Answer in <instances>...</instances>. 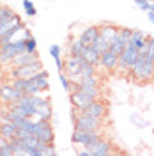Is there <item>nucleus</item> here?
Returning a JSON list of instances; mask_svg holds the SVG:
<instances>
[{
  "label": "nucleus",
  "mask_w": 154,
  "mask_h": 156,
  "mask_svg": "<svg viewBox=\"0 0 154 156\" xmlns=\"http://www.w3.org/2000/svg\"><path fill=\"white\" fill-rule=\"evenodd\" d=\"M27 39H16L5 44H0V66H7L12 62V58L16 55L27 51Z\"/></svg>",
  "instance_id": "obj_1"
},
{
  "label": "nucleus",
  "mask_w": 154,
  "mask_h": 156,
  "mask_svg": "<svg viewBox=\"0 0 154 156\" xmlns=\"http://www.w3.org/2000/svg\"><path fill=\"white\" fill-rule=\"evenodd\" d=\"M99 138H101V129H97V131H87V129H82V128H75L73 135H71V142L75 146H82V147L90 149Z\"/></svg>",
  "instance_id": "obj_2"
},
{
  "label": "nucleus",
  "mask_w": 154,
  "mask_h": 156,
  "mask_svg": "<svg viewBox=\"0 0 154 156\" xmlns=\"http://www.w3.org/2000/svg\"><path fill=\"white\" fill-rule=\"evenodd\" d=\"M32 133L37 136V138H41L44 144H53V140H55V131H53V126H51V121L34 119Z\"/></svg>",
  "instance_id": "obj_3"
},
{
  "label": "nucleus",
  "mask_w": 154,
  "mask_h": 156,
  "mask_svg": "<svg viewBox=\"0 0 154 156\" xmlns=\"http://www.w3.org/2000/svg\"><path fill=\"white\" fill-rule=\"evenodd\" d=\"M140 57V50L133 46L131 43H128L126 44V48L119 53V71L121 73H126V71H129V69L133 68V64L136 62V58Z\"/></svg>",
  "instance_id": "obj_4"
},
{
  "label": "nucleus",
  "mask_w": 154,
  "mask_h": 156,
  "mask_svg": "<svg viewBox=\"0 0 154 156\" xmlns=\"http://www.w3.org/2000/svg\"><path fill=\"white\" fill-rule=\"evenodd\" d=\"M41 71H43L41 60L34 62V64H27V66H11L9 78L11 80H16V78H32V76H36L37 73H41Z\"/></svg>",
  "instance_id": "obj_5"
},
{
  "label": "nucleus",
  "mask_w": 154,
  "mask_h": 156,
  "mask_svg": "<svg viewBox=\"0 0 154 156\" xmlns=\"http://www.w3.org/2000/svg\"><path fill=\"white\" fill-rule=\"evenodd\" d=\"M73 122H75V128H82V129H87V131H97V129H101V126H103V119L89 115V114H83V112H80L78 117Z\"/></svg>",
  "instance_id": "obj_6"
},
{
  "label": "nucleus",
  "mask_w": 154,
  "mask_h": 156,
  "mask_svg": "<svg viewBox=\"0 0 154 156\" xmlns=\"http://www.w3.org/2000/svg\"><path fill=\"white\" fill-rule=\"evenodd\" d=\"M94 99H97V98L90 96V94H87V92H83L82 89H75L71 94H69V101H71V107L76 108V110H85Z\"/></svg>",
  "instance_id": "obj_7"
},
{
  "label": "nucleus",
  "mask_w": 154,
  "mask_h": 156,
  "mask_svg": "<svg viewBox=\"0 0 154 156\" xmlns=\"http://www.w3.org/2000/svg\"><path fill=\"white\" fill-rule=\"evenodd\" d=\"M129 39H131V29H119L115 37L110 43V50L115 51V53H121L126 48V44L129 43Z\"/></svg>",
  "instance_id": "obj_8"
},
{
  "label": "nucleus",
  "mask_w": 154,
  "mask_h": 156,
  "mask_svg": "<svg viewBox=\"0 0 154 156\" xmlns=\"http://www.w3.org/2000/svg\"><path fill=\"white\" fill-rule=\"evenodd\" d=\"M99 68H103L106 73H114V71H117V68H119V53L112 51V50H106L105 53H101Z\"/></svg>",
  "instance_id": "obj_9"
},
{
  "label": "nucleus",
  "mask_w": 154,
  "mask_h": 156,
  "mask_svg": "<svg viewBox=\"0 0 154 156\" xmlns=\"http://www.w3.org/2000/svg\"><path fill=\"white\" fill-rule=\"evenodd\" d=\"M23 96V92L19 90V89H16L12 83H9V85H2L0 87V99L4 101V103H12V101H18L19 98Z\"/></svg>",
  "instance_id": "obj_10"
},
{
  "label": "nucleus",
  "mask_w": 154,
  "mask_h": 156,
  "mask_svg": "<svg viewBox=\"0 0 154 156\" xmlns=\"http://www.w3.org/2000/svg\"><path fill=\"white\" fill-rule=\"evenodd\" d=\"M39 60L41 58H39L37 51H23V53H19L12 58L11 66H27V64H34V62H39Z\"/></svg>",
  "instance_id": "obj_11"
},
{
  "label": "nucleus",
  "mask_w": 154,
  "mask_h": 156,
  "mask_svg": "<svg viewBox=\"0 0 154 156\" xmlns=\"http://www.w3.org/2000/svg\"><path fill=\"white\" fill-rule=\"evenodd\" d=\"M23 21L19 18L18 14H14V16H11L7 20H0V39L4 37V36H7L11 30H14L16 27H19Z\"/></svg>",
  "instance_id": "obj_12"
},
{
  "label": "nucleus",
  "mask_w": 154,
  "mask_h": 156,
  "mask_svg": "<svg viewBox=\"0 0 154 156\" xmlns=\"http://www.w3.org/2000/svg\"><path fill=\"white\" fill-rule=\"evenodd\" d=\"M83 114H89V115H94V117H99V119H105L106 117V112H108V108L103 101H99V99H94L85 110H82Z\"/></svg>",
  "instance_id": "obj_13"
},
{
  "label": "nucleus",
  "mask_w": 154,
  "mask_h": 156,
  "mask_svg": "<svg viewBox=\"0 0 154 156\" xmlns=\"http://www.w3.org/2000/svg\"><path fill=\"white\" fill-rule=\"evenodd\" d=\"M97 36H99V25H90V27H85V29L82 30L78 37L83 41V44L90 46V44L97 39Z\"/></svg>",
  "instance_id": "obj_14"
},
{
  "label": "nucleus",
  "mask_w": 154,
  "mask_h": 156,
  "mask_svg": "<svg viewBox=\"0 0 154 156\" xmlns=\"http://www.w3.org/2000/svg\"><path fill=\"white\" fill-rule=\"evenodd\" d=\"M89 151H90V154H92V156H106V154H110V153H112V144H110L106 138L101 136V138H99V140H97L96 144L89 149Z\"/></svg>",
  "instance_id": "obj_15"
},
{
  "label": "nucleus",
  "mask_w": 154,
  "mask_h": 156,
  "mask_svg": "<svg viewBox=\"0 0 154 156\" xmlns=\"http://www.w3.org/2000/svg\"><path fill=\"white\" fill-rule=\"evenodd\" d=\"M16 131H18V128H16L14 122L4 121L0 124V138H4V140H12L16 136Z\"/></svg>",
  "instance_id": "obj_16"
},
{
  "label": "nucleus",
  "mask_w": 154,
  "mask_h": 156,
  "mask_svg": "<svg viewBox=\"0 0 154 156\" xmlns=\"http://www.w3.org/2000/svg\"><path fill=\"white\" fill-rule=\"evenodd\" d=\"M53 115H55V114H53V110H51V105H50V101L36 108V119H44V121H51V119H53Z\"/></svg>",
  "instance_id": "obj_17"
},
{
  "label": "nucleus",
  "mask_w": 154,
  "mask_h": 156,
  "mask_svg": "<svg viewBox=\"0 0 154 156\" xmlns=\"http://www.w3.org/2000/svg\"><path fill=\"white\" fill-rule=\"evenodd\" d=\"M117 27H114V25H110V23H103V25H99V36L103 39H106L108 43H112V39L115 37L117 34Z\"/></svg>",
  "instance_id": "obj_18"
},
{
  "label": "nucleus",
  "mask_w": 154,
  "mask_h": 156,
  "mask_svg": "<svg viewBox=\"0 0 154 156\" xmlns=\"http://www.w3.org/2000/svg\"><path fill=\"white\" fill-rule=\"evenodd\" d=\"M87 44H83V41L80 37H75L69 43V55H83Z\"/></svg>",
  "instance_id": "obj_19"
},
{
  "label": "nucleus",
  "mask_w": 154,
  "mask_h": 156,
  "mask_svg": "<svg viewBox=\"0 0 154 156\" xmlns=\"http://www.w3.org/2000/svg\"><path fill=\"white\" fill-rule=\"evenodd\" d=\"M145 41H147V36H145L142 30H131V39H129V43H131L133 46H136V48L140 50L145 44Z\"/></svg>",
  "instance_id": "obj_20"
},
{
  "label": "nucleus",
  "mask_w": 154,
  "mask_h": 156,
  "mask_svg": "<svg viewBox=\"0 0 154 156\" xmlns=\"http://www.w3.org/2000/svg\"><path fill=\"white\" fill-rule=\"evenodd\" d=\"M83 58H85L87 62L94 64V66H99V58H101V53H99V51H96V50L92 48V46H87L85 51H83Z\"/></svg>",
  "instance_id": "obj_21"
},
{
  "label": "nucleus",
  "mask_w": 154,
  "mask_h": 156,
  "mask_svg": "<svg viewBox=\"0 0 154 156\" xmlns=\"http://www.w3.org/2000/svg\"><path fill=\"white\" fill-rule=\"evenodd\" d=\"M90 46L96 50V51H99V53H105L106 50H110V43H108L106 39H103L101 36H97V39L90 44Z\"/></svg>",
  "instance_id": "obj_22"
},
{
  "label": "nucleus",
  "mask_w": 154,
  "mask_h": 156,
  "mask_svg": "<svg viewBox=\"0 0 154 156\" xmlns=\"http://www.w3.org/2000/svg\"><path fill=\"white\" fill-rule=\"evenodd\" d=\"M58 78H60V83H62L64 90H66V92H71V89H73V82L68 78V75H66V73H60Z\"/></svg>",
  "instance_id": "obj_23"
},
{
  "label": "nucleus",
  "mask_w": 154,
  "mask_h": 156,
  "mask_svg": "<svg viewBox=\"0 0 154 156\" xmlns=\"http://www.w3.org/2000/svg\"><path fill=\"white\" fill-rule=\"evenodd\" d=\"M133 2H135V5H136V7H140L142 11H145V12L149 11V5H151V0H133Z\"/></svg>",
  "instance_id": "obj_24"
},
{
  "label": "nucleus",
  "mask_w": 154,
  "mask_h": 156,
  "mask_svg": "<svg viewBox=\"0 0 154 156\" xmlns=\"http://www.w3.org/2000/svg\"><path fill=\"white\" fill-rule=\"evenodd\" d=\"M36 50H37V41L30 36L27 39V51H36Z\"/></svg>",
  "instance_id": "obj_25"
},
{
  "label": "nucleus",
  "mask_w": 154,
  "mask_h": 156,
  "mask_svg": "<svg viewBox=\"0 0 154 156\" xmlns=\"http://www.w3.org/2000/svg\"><path fill=\"white\" fill-rule=\"evenodd\" d=\"M55 154H57L55 144H46V147H44V156H55Z\"/></svg>",
  "instance_id": "obj_26"
},
{
  "label": "nucleus",
  "mask_w": 154,
  "mask_h": 156,
  "mask_svg": "<svg viewBox=\"0 0 154 156\" xmlns=\"http://www.w3.org/2000/svg\"><path fill=\"white\" fill-rule=\"evenodd\" d=\"M50 55H51V58L60 57V46H58V44H51V46H50Z\"/></svg>",
  "instance_id": "obj_27"
},
{
  "label": "nucleus",
  "mask_w": 154,
  "mask_h": 156,
  "mask_svg": "<svg viewBox=\"0 0 154 156\" xmlns=\"http://www.w3.org/2000/svg\"><path fill=\"white\" fill-rule=\"evenodd\" d=\"M53 60H55V66H57L58 73H62V71H64V62H62V58L57 57V58H53Z\"/></svg>",
  "instance_id": "obj_28"
},
{
  "label": "nucleus",
  "mask_w": 154,
  "mask_h": 156,
  "mask_svg": "<svg viewBox=\"0 0 154 156\" xmlns=\"http://www.w3.org/2000/svg\"><path fill=\"white\" fill-rule=\"evenodd\" d=\"M21 5H23V9L27 11V9H32V7H34V2H32V0H23Z\"/></svg>",
  "instance_id": "obj_29"
},
{
  "label": "nucleus",
  "mask_w": 154,
  "mask_h": 156,
  "mask_svg": "<svg viewBox=\"0 0 154 156\" xmlns=\"http://www.w3.org/2000/svg\"><path fill=\"white\" fill-rule=\"evenodd\" d=\"M25 12H27V16H36V14H37V9H36V7H32V9H27Z\"/></svg>",
  "instance_id": "obj_30"
},
{
  "label": "nucleus",
  "mask_w": 154,
  "mask_h": 156,
  "mask_svg": "<svg viewBox=\"0 0 154 156\" xmlns=\"http://www.w3.org/2000/svg\"><path fill=\"white\" fill-rule=\"evenodd\" d=\"M147 16H149V21L154 25V12H152V11H147Z\"/></svg>",
  "instance_id": "obj_31"
},
{
  "label": "nucleus",
  "mask_w": 154,
  "mask_h": 156,
  "mask_svg": "<svg viewBox=\"0 0 154 156\" xmlns=\"http://www.w3.org/2000/svg\"><path fill=\"white\" fill-rule=\"evenodd\" d=\"M149 11H152V12H154V0H151V5H149Z\"/></svg>",
  "instance_id": "obj_32"
},
{
  "label": "nucleus",
  "mask_w": 154,
  "mask_h": 156,
  "mask_svg": "<svg viewBox=\"0 0 154 156\" xmlns=\"http://www.w3.org/2000/svg\"><path fill=\"white\" fill-rule=\"evenodd\" d=\"M0 153H2V138H0Z\"/></svg>",
  "instance_id": "obj_33"
},
{
  "label": "nucleus",
  "mask_w": 154,
  "mask_h": 156,
  "mask_svg": "<svg viewBox=\"0 0 154 156\" xmlns=\"http://www.w3.org/2000/svg\"><path fill=\"white\" fill-rule=\"evenodd\" d=\"M51 2H55V0H51Z\"/></svg>",
  "instance_id": "obj_34"
}]
</instances>
